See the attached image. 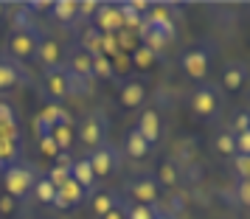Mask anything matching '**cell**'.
Instances as JSON below:
<instances>
[{"instance_id": "8fae6325", "label": "cell", "mask_w": 250, "mask_h": 219, "mask_svg": "<svg viewBox=\"0 0 250 219\" xmlns=\"http://www.w3.org/2000/svg\"><path fill=\"white\" fill-rule=\"evenodd\" d=\"M37 62L42 65V68H59L62 62H65V57H62V45H59L57 40H48V37H42L40 40V48H37Z\"/></svg>"}, {"instance_id": "4dcf8cb0", "label": "cell", "mask_w": 250, "mask_h": 219, "mask_svg": "<svg viewBox=\"0 0 250 219\" xmlns=\"http://www.w3.org/2000/svg\"><path fill=\"white\" fill-rule=\"evenodd\" d=\"M45 177L51 180V185H54V188H59L62 183H68V180H70V166H59V163H57V166H54Z\"/></svg>"}, {"instance_id": "ee69618b", "label": "cell", "mask_w": 250, "mask_h": 219, "mask_svg": "<svg viewBox=\"0 0 250 219\" xmlns=\"http://www.w3.org/2000/svg\"><path fill=\"white\" fill-rule=\"evenodd\" d=\"M155 219H174V217H171V214H163V211H158V217H155Z\"/></svg>"}, {"instance_id": "9a60e30c", "label": "cell", "mask_w": 250, "mask_h": 219, "mask_svg": "<svg viewBox=\"0 0 250 219\" xmlns=\"http://www.w3.org/2000/svg\"><path fill=\"white\" fill-rule=\"evenodd\" d=\"M118 101L126 110H135V107H141V104L146 101V87L141 81H126L124 87H121V93H118Z\"/></svg>"}, {"instance_id": "b9f144b4", "label": "cell", "mask_w": 250, "mask_h": 219, "mask_svg": "<svg viewBox=\"0 0 250 219\" xmlns=\"http://www.w3.org/2000/svg\"><path fill=\"white\" fill-rule=\"evenodd\" d=\"M25 9H28V14L51 12V3H48V0H31V3H25Z\"/></svg>"}, {"instance_id": "f1b7e54d", "label": "cell", "mask_w": 250, "mask_h": 219, "mask_svg": "<svg viewBox=\"0 0 250 219\" xmlns=\"http://www.w3.org/2000/svg\"><path fill=\"white\" fill-rule=\"evenodd\" d=\"M14 158H17V140L0 135V166L6 160H14Z\"/></svg>"}, {"instance_id": "83f0119b", "label": "cell", "mask_w": 250, "mask_h": 219, "mask_svg": "<svg viewBox=\"0 0 250 219\" xmlns=\"http://www.w3.org/2000/svg\"><path fill=\"white\" fill-rule=\"evenodd\" d=\"M214 146L219 155H225V158H233L236 155V140H233V132H219L214 140Z\"/></svg>"}, {"instance_id": "5b68a950", "label": "cell", "mask_w": 250, "mask_h": 219, "mask_svg": "<svg viewBox=\"0 0 250 219\" xmlns=\"http://www.w3.org/2000/svg\"><path fill=\"white\" fill-rule=\"evenodd\" d=\"M104 135H107V118L102 113H90V116L82 121L79 127V140L87 146V149H96L104 143Z\"/></svg>"}, {"instance_id": "7bdbcfd3", "label": "cell", "mask_w": 250, "mask_h": 219, "mask_svg": "<svg viewBox=\"0 0 250 219\" xmlns=\"http://www.w3.org/2000/svg\"><path fill=\"white\" fill-rule=\"evenodd\" d=\"M102 219H126V208H121V205H115L107 217H102Z\"/></svg>"}, {"instance_id": "74e56055", "label": "cell", "mask_w": 250, "mask_h": 219, "mask_svg": "<svg viewBox=\"0 0 250 219\" xmlns=\"http://www.w3.org/2000/svg\"><path fill=\"white\" fill-rule=\"evenodd\" d=\"M14 211H17V199L3 191V194H0V217H12Z\"/></svg>"}, {"instance_id": "d590c367", "label": "cell", "mask_w": 250, "mask_h": 219, "mask_svg": "<svg viewBox=\"0 0 250 219\" xmlns=\"http://www.w3.org/2000/svg\"><path fill=\"white\" fill-rule=\"evenodd\" d=\"M233 166L242 180H250V155H233Z\"/></svg>"}, {"instance_id": "52a82bcc", "label": "cell", "mask_w": 250, "mask_h": 219, "mask_svg": "<svg viewBox=\"0 0 250 219\" xmlns=\"http://www.w3.org/2000/svg\"><path fill=\"white\" fill-rule=\"evenodd\" d=\"M87 163H90L93 174H96V180H99V177L113 174L115 163H118V155H115V149L110 146V143H102V146L90 149V158H87Z\"/></svg>"}, {"instance_id": "60d3db41", "label": "cell", "mask_w": 250, "mask_h": 219, "mask_svg": "<svg viewBox=\"0 0 250 219\" xmlns=\"http://www.w3.org/2000/svg\"><path fill=\"white\" fill-rule=\"evenodd\" d=\"M236 199L242 202V205H248V208H250V180H242V183H239Z\"/></svg>"}, {"instance_id": "f546056e", "label": "cell", "mask_w": 250, "mask_h": 219, "mask_svg": "<svg viewBox=\"0 0 250 219\" xmlns=\"http://www.w3.org/2000/svg\"><path fill=\"white\" fill-rule=\"evenodd\" d=\"M158 208L155 205H129L126 208V219H155Z\"/></svg>"}, {"instance_id": "6da1fadb", "label": "cell", "mask_w": 250, "mask_h": 219, "mask_svg": "<svg viewBox=\"0 0 250 219\" xmlns=\"http://www.w3.org/2000/svg\"><path fill=\"white\" fill-rule=\"evenodd\" d=\"M42 90H45L54 101H65L70 96H82L84 87L65 70V65H59V68H48L45 73H42Z\"/></svg>"}, {"instance_id": "d6986e66", "label": "cell", "mask_w": 250, "mask_h": 219, "mask_svg": "<svg viewBox=\"0 0 250 219\" xmlns=\"http://www.w3.org/2000/svg\"><path fill=\"white\" fill-rule=\"evenodd\" d=\"M79 48H84L90 57H99V54H102V31H99L96 25H87L79 37Z\"/></svg>"}, {"instance_id": "484cf974", "label": "cell", "mask_w": 250, "mask_h": 219, "mask_svg": "<svg viewBox=\"0 0 250 219\" xmlns=\"http://www.w3.org/2000/svg\"><path fill=\"white\" fill-rule=\"evenodd\" d=\"M129 59H132V65H135V68H141V70H149L152 65H155V59H158V54H152L149 48L138 45L135 51L129 54Z\"/></svg>"}, {"instance_id": "7a4b0ae2", "label": "cell", "mask_w": 250, "mask_h": 219, "mask_svg": "<svg viewBox=\"0 0 250 219\" xmlns=\"http://www.w3.org/2000/svg\"><path fill=\"white\" fill-rule=\"evenodd\" d=\"M40 31L37 25H28V28H12L9 34V42H6V54L14 62H28V59L37 57V48H40Z\"/></svg>"}, {"instance_id": "e0dca14e", "label": "cell", "mask_w": 250, "mask_h": 219, "mask_svg": "<svg viewBox=\"0 0 250 219\" xmlns=\"http://www.w3.org/2000/svg\"><path fill=\"white\" fill-rule=\"evenodd\" d=\"M70 180H73V183H79L84 191L96 185V174H93L87 158H82V160H73V163H70Z\"/></svg>"}, {"instance_id": "f35d334b", "label": "cell", "mask_w": 250, "mask_h": 219, "mask_svg": "<svg viewBox=\"0 0 250 219\" xmlns=\"http://www.w3.org/2000/svg\"><path fill=\"white\" fill-rule=\"evenodd\" d=\"M233 140H236V155H250V129L233 135Z\"/></svg>"}, {"instance_id": "7c38bea8", "label": "cell", "mask_w": 250, "mask_h": 219, "mask_svg": "<svg viewBox=\"0 0 250 219\" xmlns=\"http://www.w3.org/2000/svg\"><path fill=\"white\" fill-rule=\"evenodd\" d=\"M84 188H82L79 183H73V180H68V183H62L57 188V197H54V208H76L84 199Z\"/></svg>"}, {"instance_id": "ffe728a7", "label": "cell", "mask_w": 250, "mask_h": 219, "mask_svg": "<svg viewBox=\"0 0 250 219\" xmlns=\"http://www.w3.org/2000/svg\"><path fill=\"white\" fill-rule=\"evenodd\" d=\"M124 149H126V155H129V158L141 160V158H144V155H146L152 146H149L146 140L141 138V132H138V129H132V132L126 135V140H124Z\"/></svg>"}, {"instance_id": "9c48e42d", "label": "cell", "mask_w": 250, "mask_h": 219, "mask_svg": "<svg viewBox=\"0 0 250 219\" xmlns=\"http://www.w3.org/2000/svg\"><path fill=\"white\" fill-rule=\"evenodd\" d=\"M126 191L135 199V205H155L160 199V185H158V180H152V177H141L135 183H129Z\"/></svg>"}, {"instance_id": "8d00e7d4", "label": "cell", "mask_w": 250, "mask_h": 219, "mask_svg": "<svg viewBox=\"0 0 250 219\" xmlns=\"http://www.w3.org/2000/svg\"><path fill=\"white\" fill-rule=\"evenodd\" d=\"M129 68H132V59H129V54L118 51V54L113 57V70H115V73H126Z\"/></svg>"}, {"instance_id": "603a6c76", "label": "cell", "mask_w": 250, "mask_h": 219, "mask_svg": "<svg viewBox=\"0 0 250 219\" xmlns=\"http://www.w3.org/2000/svg\"><path fill=\"white\" fill-rule=\"evenodd\" d=\"M34 197H37V202H42V205H54V197H57V188L51 185V180L48 177H37V183H34Z\"/></svg>"}, {"instance_id": "44dd1931", "label": "cell", "mask_w": 250, "mask_h": 219, "mask_svg": "<svg viewBox=\"0 0 250 219\" xmlns=\"http://www.w3.org/2000/svg\"><path fill=\"white\" fill-rule=\"evenodd\" d=\"M51 138L57 140L59 152H68L70 146H73V124H70V121H62V124H57V127L51 129Z\"/></svg>"}, {"instance_id": "d4e9b609", "label": "cell", "mask_w": 250, "mask_h": 219, "mask_svg": "<svg viewBox=\"0 0 250 219\" xmlns=\"http://www.w3.org/2000/svg\"><path fill=\"white\" fill-rule=\"evenodd\" d=\"M115 40H118V51H124V54H132V51L141 45V37H138V31H132V28H121V31L115 34Z\"/></svg>"}, {"instance_id": "2e32d148", "label": "cell", "mask_w": 250, "mask_h": 219, "mask_svg": "<svg viewBox=\"0 0 250 219\" xmlns=\"http://www.w3.org/2000/svg\"><path fill=\"white\" fill-rule=\"evenodd\" d=\"M20 79H23V70H20V65H17L14 59H9V57H0V90H9V87H14Z\"/></svg>"}, {"instance_id": "7402d4cb", "label": "cell", "mask_w": 250, "mask_h": 219, "mask_svg": "<svg viewBox=\"0 0 250 219\" xmlns=\"http://www.w3.org/2000/svg\"><path fill=\"white\" fill-rule=\"evenodd\" d=\"M51 14L59 23H73L76 20V0H57L51 3Z\"/></svg>"}, {"instance_id": "836d02e7", "label": "cell", "mask_w": 250, "mask_h": 219, "mask_svg": "<svg viewBox=\"0 0 250 219\" xmlns=\"http://www.w3.org/2000/svg\"><path fill=\"white\" fill-rule=\"evenodd\" d=\"M174 152L183 155L180 160H186V163H194V158H197V146H194V140H180V143L174 146ZM174 163H177V160H174Z\"/></svg>"}, {"instance_id": "30bf717a", "label": "cell", "mask_w": 250, "mask_h": 219, "mask_svg": "<svg viewBox=\"0 0 250 219\" xmlns=\"http://www.w3.org/2000/svg\"><path fill=\"white\" fill-rule=\"evenodd\" d=\"M93 23H96V28L102 34H118L124 28L121 25V12H118L115 3H99V12L93 17Z\"/></svg>"}, {"instance_id": "f6af8a7d", "label": "cell", "mask_w": 250, "mask_h": 219, "mask_svg": "<svg viewBox=\"0 0 250 219\" xmlns=\"http://www.w3.org/2000/svg\"><path fill=\"white\" fill-rule=\"evenodd\" d=\"M9 12V6H6V3H3V0H0V17H3V14Z\"/></svg>"}, {"instance_id": "d6a6232c", "label": "cell", "mask_w": 250, "mask_h": 219, "mask_svg": "<svg viewBox=\"0 0 250 219\" xmlns=\"http://www.w3.org/2000/svg\"><path fill=\"white\" fill-rule=\"evenodd\" d=\"M40 152H42L45 158H51V160H57V158H59L57 140L51 138V135H40Z\"/></svg>"}, {"instance_id": "277c9868", "label": "cell", "mask_w": 250, "mask_h": 219, "mask_svg": "<svg viewBox=\"0 0 250 219\" xmlns=\"http://www.w3.org/2000/svg\"><path fill=\"white\" fill-rule=\"evenodd\" d=\"M62 65H65V70H68V73H70L76 81H79L82 87H84V84L93 79V57L84 51V48H79V45L70 48Z\"/></svg>"}, {"instance_id": "e575fe53", "label": "cell", "mask_w": 250, "mask_h": 219, "mask_svg": "<svg viewBox=\"0 0 250 219\" xmlns=\"http://www.w3.org/2000/svg\"><path fill=\"white\" fill-rule=\"evenodd\" d=\"M115 54H118V40H115V34H102V57L113 59Z\"/></svg>"}, {"instance_id": "ba28073f", "label": "cell", "mask_w": 250, "mask_h": 219, "mask_svg": "<svg viewBox=\"0 0 250 219\" xmlns=\"http://www.w3.org/2000/svg\"><path fill=\"white\" fill-rule=\"evenodd\" d=\"M191 110H194L200 118L216 116V110H219V93H216V87H211V84H203V87H200V90L191 96Z\"/></svg>"}, {"instance_id": "ac0fdd59", "label": "cell", "mask_w": 250, "mask_h": 219, "mask_svg": "<svg viewBox=\"0 0 250 219\" xmlns=\"http://www.w3.org/2000/svg\"><path fill=\"white\" fill-rule=\"evenodd\" d=\"M163 183L166 188H177V185L183 183V169H180V163H174V160H163L158 166V185Z\"/></svg>"}, {"instance_id": "cb8c5ba5", "label": "cell", "mask_w": 250, "mask_h": 219, "mask_svg": "<svg viewBox=\"0 0 250 219\" xmlns=\"http://www.w3.org/2000/svg\"><path fill=\"white\" fill-rule=\"evenodd\" d=\"M115 205H118V199H115V194H110V191H99V194L93 197V214L99 219L107 217Z\"/></svg>"}, {"instance_id": "5bb4252c", "label": "cell", "mask_w": 250, "mask_h": 219, "mask_svg": "<svg viewBox=\"0 0 250 219\" xmlns=\"http://www.w3.org/2000/svg\"><path fill=\"white\" fill-rule=\"evenodd\" d=\"M135 129L141 132V138L152 146V143L160 138V129H163L160 127V116L155 113V110H144V113L138 116V127Z\"/></svg>"}, {"instance_id": "ab89813d", "label": "cell", "mask_w": 250, "mask_h": 219, "mask_svg": "<svg viewBox=\"0 0 250 219\" xmlns=\"http://www.w3.org/2000/svg\"><path fill=\"white\" fill-rule=\"evenodd\" d=\"M248 129H250V113H239L230 132H233V135H239V132H248Z\"/></svg>"}, {"instance_id": "8992f818", "label": "cell", "mask_w": 250, "mask_h": 219, "mask_svg": "<svg viewBox=\"0 0 250 219\" xmlns=\"http://www.w3.org/2000/svg\"><path fill=\"white\" fill-rule=\"evenodd\" d=\"M183 70H186V76L194 81H203L208 76V68H211V54L205 51V48H191V51H186L180 59Z\"/></svg>"}, {"instance_id": "4316f807", "label": "cell", "mask_w": 250, "mask_h": 219, "mask_svg": "<svg viewBox=\"0 0 250 219\" xmlns=\"http://www.w3.org/2000/svg\"><path fill=\"white\" fill-rule=\"evenodd\" d=\"M115 70H113V59L107 57H93V79H113Z\"/></svg>"}, {"instance_id": "3957f363", "label": "cell", "mask_w": 250, "mask_h": 219, "mask_svg": "<svg viewBox=\"0 0 250 219\" xmlns=\"http://www.w3.org/2000/svg\"><path fill=\"white\" fill-rule=\"evenodd\" d=\"M34 183H37V177H34V169H31V166L12 163V166L6 169V194L14 197V199L25 197L34 188Z\"/></svg>"}, {"instance_id": "4fadbf2b", "label": "cell", "mask_w": 250, "mask_h": 219, "mask_svg": "<svg viewBox=\"0 0 250 219\" xmlns=\"http://www.w3.org/2000/svg\"><path fill=\"white\" fill-rule=\"evenodd\" d=\"M248 81V65L245 62H228L222 70V87L228 93H239Z\"/></svg>"}, {"instance_id": "1f68e13d", "label": "cell", "mask_w": 250, "mask_h": 219, "mask_svg": "<svg viewBox=\"0 0 250 219\" xmlns=\"http://www.w3.org/2000/svg\"><path fill=\"white\" fill-rule=\"evenodd\" d=\"M99 12V3L96 0H79L76 3V20H93Z\"/></svg>"}]
</instances>
